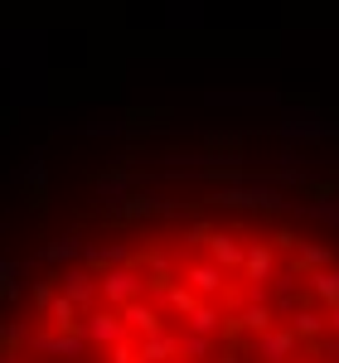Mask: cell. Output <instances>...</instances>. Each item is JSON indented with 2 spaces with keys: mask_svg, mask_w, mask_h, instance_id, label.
Wrapping results in <instances>:
<instances>
[{
  "mask_svg": "<svg viewBox=\"0 0 339 363\" xmlns=\"http://www.w3.org/2000/svg\"><path fill=\"white\" fill-rule=\"evenodd\" d=\"M0 363H339V242L243 208L126 228L0 315Z\"/></svg>",
  "mask_w": 339,
  "mask_h": 363,
  "instance_id": "6da1fadb",
  "label": "cell"
}]
</instances>
